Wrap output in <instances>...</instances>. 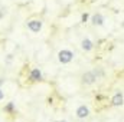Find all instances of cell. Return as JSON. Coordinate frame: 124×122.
<instances>
[{"label": "cell", "instance_id": "7c38bea8", "mask_svg": "<svg viewBox=\"0 0 124 122\" xmlns=\"http://www.w3.org/2000/svg\"><path fill=\"white\" fill-rule=\"evenodd\" d=\"M4 14H6V13H4V10H1V9H0V20L4 17Z\"/></svg>", "mask_w": 124, "mask_h": 122}, {"label": "cell", "instance_id": "277c9868", "mask_svg": "<svg viewBox=\"0 0 124 122\" xmlns=\"http://www.w3.org/2000/svg\"><path fill=\"white\" fill-rule=\"evenodd\" d=\"M26 29L31 33H33V34L40 33L42 29H43V22L39 20V19H31V20L26 22Z\"/></svg>", "mask_w": 124, "mask_h": 122}, {"label": "cell", "instance_id": "4fadbf2b", "mask_svg": "<svg viewBox=\"0 0 124 122\" xmlns=\"http://www.w3.org/2000/svg\"><path fill=\"white\" fill-rule=\"evenodd\" d=\"M54 122H68V121L66 119H55Z\"/></svg>", "mask_w": 124, "mask_h": 122}, {"label": "cell", "instance_id": "30bf717a", "mask_svg": "<svg viewBox=\"0 0 124 122\" xmlns=\"http://www.w3.org/2000/svg\"><path fill=\"white\" fill-rule=\"evenodd\" d=\"M90 19H91V14H90L88 12H84V13L81 14V23H84V25H85Z\"/></svg>", "mask_w": 124, "mask_h": 122}, {"label": "cell", "instance_id": "ba28073f", "mask_svg": "<svg viewBox=\"0 0 124 122\" xmlns=\"http://www.w3.org/2000/svg\"><path fill=\"white\" fill-rule=\"evenodd\" d=\"M29 81L36 83V82H42L43 81V73L39 68H32L29 72Z\"/></svg>", "mask_w": 124, "mask_h": 122}, {"label": "cell", "instance_id": "8fae6325", "mask_svg": "<svg viewBox=\"0 0 124 122\" xmlns=\"http://www.w3.org/2000/svg\"><path fill=\"white\" fill-rule=\"evenodd\" d=\"M4 98H6V92H4L3 88H0V102H1V101H4Z\"/></svg>", "mask_w": 124, "mask_h": 122}, {"label": "cell", "instance_id": "7a4b0ae2", "mask_svg": "<svg viewBox=\"0 0 124 122\" xmlns=\"http://www.w3.org/2000/svg\"><path fill=\"white\" fill-rule=\"evenodd\" d=\"M98 75H97V70H95V68L94 69H90V70H85L82 75H81V83L84 85V86H93L95 85L97 82H98Z\"/></svg>", "mask_w": 124, "mask_h": 122}, {"label": "cell", "instance_id": "8992f818", "mask_svg": "<svg viewBox=\"0 0 124 122\" xmlns=\"http://www.w3.org/2000/svg\"><path fill=\"white\" fill-rule=\"evenodd\" d=\"M105 22H107V19H105V16L101 12H95L94 14H91L90 23L93 25L94 27H102L105 25Z\"/></svg>", "mask_w": 124, "mask_h": 122}, {"label": "cell", "instance_id": "6da1fadb", "mask_svg": "<svg viewBox=\"0 0 124 122\" xmlns=\"http://www.w3.org/2000/svg\"><path fill=\"white\" fill-rule=\"evenodd\" d=\"M56 61L59 65H69L75 61V52L72 49H68V47H63L58 52L56 55Z\"/></svg>", "mask_w": 124, "mask_h": 122}, {"label": "cell", "instance_id": "9c48e42d", "mask_svg": "<svg viewBox=\"0 0 124 122\" xmlns=\"http://www.w3.org/2000/svg\"><path fill=\"white\" fill-rule=\"evenodd\" d=\"M3 111H4L6 114H13V112L16 111V105H15V102H7V103L3 106Z\"/></svg>", "mask_w": 124, "mask_h": 122}, {"label": "cell", "instance_id": "3957f363", "mask_svg": "<svg viewBox=\"0 0 124 122\" xmlns=\"http://www.w3.org/2000/svg\"><path fill=\"white\" fill-rule=\"evenodd\" d=\"M74 114H75V118H77V119H79V121H85V119L90 118V115H91V109H90V106H88L87 103H81V105H78V106L75 108Z\"/></svg>", "mask_w": 124, "mask_h": 122}, {"label": "cell", "instance_id": "5b68a950", "mask_svg": "<svg viewBox=\"0 0 124 122\" xmlns=\"http://www.w3.org/2000/svg\"><path fill=\"white\" fill-rule=\"evenodd\" d=\"M110 105L113 108H121L124 105V92L121 89H117L113 93V96L110 99Z\"/></svg>", "mask_w": 124, "mask_h": 122}, {"label": "cell", "instance_id": "52a82bcc", "mask_svg": "<svg viewBox=\"0 0 124 122\" xmlns=\"http://www.w3.org/2000/svg\"><path fill=\"white\" fill-rule=\"evenodd\" d=\"M79 47H81V50H82V52L90 53V52H93V50H94L95 43H94V40L91 39V37L85 36V37H82V39H81V42H79Z\"/></svg>", "mask_w": 124, "mask_h": 122}]
</instances>
